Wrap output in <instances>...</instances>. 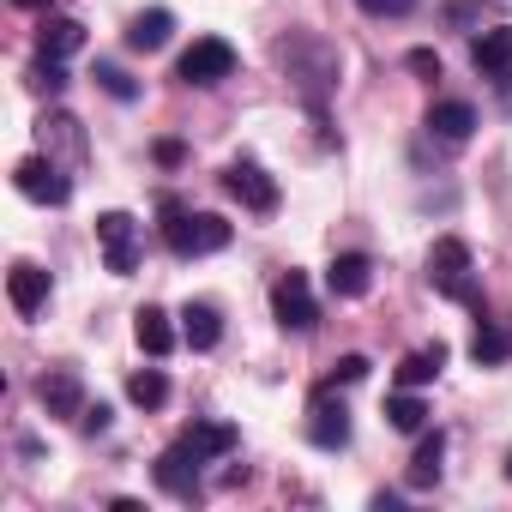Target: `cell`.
<instances>
[{"label":"cell","mask_w":512,"mask_h":512,"mask_svg":"<svg viewBox=\"0 0 512 512\" xmlns=\"http://www.w3.org/2000/svg\"><path fill=\"white\" fill-rule=\"evenodd\" d=\"M169 31H175V13H169V7H151V13H139V19L127 25V49L157 55V49L169 43Z\"/></svg>","instance_id":"20"},{"label":"cell","mask_w":512,"mask_h":512,"mask_svg":"<svg viewBox=\"0 0 512 512\" xmlns=\"http://www.w3.org/2000/svg\"><path fill=\"white\" fill-rule=\"evenodd\" d=\"M440 458H446V434H440V428H434V434L422 428V434H416V458H410V470H404L410 488H434V482H440Z\"/></svg>","instance_id":"21"},{"label":"cell","mask_w":512,"mask_h":512,"mask_svg":"<svg viewBox=\"0 0 512 512\" xmlns=\"http://www.w3.org/2000/svg\"><path fill=\"white\" fill-rule=\"evenodd\" d=\"M37 404H43L49 416H79V410H85L79 374H73V368H49V374L37 380Z\"/></svg>","instance_id":"16"},{"label":"cell","mask_w":512,"mask_h":512,"mask_svg":"<svg viewBox=\"0 0 512 512\" xmlns=\"http://www.w3.org/2000/svg\"><path fill=\"white\" fill-rule=\"evenodd\" d=\"M229 223L217 211H175L163 223V247L175 253V260H205V253H223L229 247Z\"/></svg>","instance_id":"2"},{"label":"cell","mask_w":512,"mask_h":512,"mask_svg":"<svg viewBox=\"0 0 512 512\" xmlns=\"http://www.w3.org/2000/svg\"><path fill=\"white\" fill-rule=\"evenodd\" d=\"M278 61L290 67V79L308 91V103L320 109V91L338 79V55L326 49V43H308V37H290V43H278Z\"/></svg>","instance_id":"3"},{"label":"cell","mask_w":512,"mask_h":512,"mask_svg":"<svg viewBox=\"0 0 512 512\" xmlns=\"http://www.w3.org/2000/svg\"><path fill=\"white\" fill-rule=\"evenodd\" d=\"M127 398H133L139 410H163V404H169V380H163L157 368H133V374H127Z\"/></svg>","instance_id":"26"},{"label":"cell","mask_w":512,"mask_h":512,"mask_svg":"<svg viewBox=\"0 0 512 512\" xmlns=\"http://www.w3.org/2000/svg\"><path fill=\"white\" fill-rule=\"evenodd\" d=\"M470 67L482 73V79H494L500 91H512V31L500 25V31H482L476 43H470Z\"/></svg>","instance_id":"11"},{"label":"cell","mask_w":512,"mask_h":512,"mask_svg":"<svg viewBox=\"0 0 512 512\" xmlns=\"http://www.w3.org/2000/svg\"><path fill=\"white\" fill-rule=\"evenodd\" d=\"M470 362H476V368H500V362H512V332H500V326L476 320V338H470Z\"/></svg>","instance_id":"23"},{"label":"cell","mask_w":512,"mask_h":512,"mask_svg":"<svg viewBox=\"0 0 512 512\" xmlns=\"http://www.w3.org/2000/svg\"><path fill=\"white\" fill-rule=\"evenodd\" d=\"M506 476H512V452H506Z\"/></svg>","instance_id":"35"},{"label":"cell","mask_w":512,"mask_h":512,"mask_svg":"<svg viewBox=\"0 0 512 512\" xmlns=\"http://www.w3.org/2000/svg\"><path fill=\"white\" fill-rule=\"evenodd\" d=\"M308 440H314L320 452L350 446V410H344V404H332V392H314V410H308Z\"/></svg>","instance_id":"13"},{"label":"cell","mask_w":512,"mask_h":512,"mask_svg":"<svg viewBox=\"0 0 512 512\" xmlns=\"http://www.w3.org/2000/svg\"><path fill=\"white\" fill-rule=\"evenodd\" d=\"M272 314H278L284 332H314V326H320V302H314L308 272H284V278L272 284Z\"/></svg>","instance_id":"5"},{"label":"cell","mask_w":512,"mask_h":512,"mask_svg":"<svg viewBox=\"0 0 512 512\" xmlns=\"http://www.w3.org/2000/svg\"><path fill=\"white\" fill-rule=\"evenodd\" d=\"M326 290L338 302H362L374 290V260H368V253H338V260L326 266Z\"/></svg>","instance_id":"14"},{"label":"cell","mask_w":512,"mask_h":512,"mask_svg":"<svg viewBox=\"0 0 512 512\" xmlns=\"http://www.w3.org/2000/svg\"><path fill=\"white\" fill-rule=\"evenodd\" d=\"M97 241H103V266L115 278H133V266H139V223L127 211H103L97 217Z\"/></svg>","instance_id":"7"},{"label":"cell","mask_w":512,"mask_h":512,"mask_svg":"<svg viewBox=\"0 0 512 512\" xmlns=\"http://www.w3.org/2000/svg\"><path fill=\"white\" fill-rule=\"evenodd\" d=\"M229 73H235V43H223V37H193V49L175 61L181 85H217Z\"/></svg>","instance_id":"6"},{"label":"cell","mask_w":512,"mask_h":512,"mask_svg":"<svg viewBox=\"0 0 512 512\" xmlns=\"http://www.w3.org/2000/svg\"><path fill=\"white\" fill-rule=\"evenodd\" d=\"M386 422H392L398 434H422V428H428V404H422L410 386H398V392L386 398Z\"/></svg>","instance_id":"25"},{"label":"cell","mask_w":512,"mask_h":512,"mask_svg":"<svg viewBox=\"0 0 512 512\" xmlns=\"http://www.w3.org/2000/svg\"><path fill=\"white\" fill-rule=\"evenodd\" d=\"M368 368H374V362H368L362 350H350V356H338V362H332V374H326L314 392H338V386H356V380H368Z\"/></svg>","instance_id":"27"},{"label":"cell","mask_w":512,"mask_h":512,"mask_svg":"<svg viewBox=\"0 0 512 512\" xmlns=\"http://www.w3.org/2000/svg\"><path fill=\"white\" fill-rule=\"evenodd\" d=\"M428 284H434L446 302H464V308H476V314H482V290H476V260H470V241L440 235V241L428 247Z\"/></svg>","instance_id":"1"},{"label":"cell","mask_w":512,"mask_h":512,"mask_svg":"<svg viewBox=\"0 0 512 512\" xmlns=\"http://www.w3.org/2000/svg\"><path fill=\"white\" fill-rule=\"evenodd\" d=\"M440 368H446V344H428V350H410V356L398 362V386H410V392H416V386H428V380H434Z\"/></svg>","instance_id":"24"},{"label":"cell","mask_w":512,"mask_h":512,"mask_svg":"<svg viewBox=\"0 0 512 512\" xmlns=\"http://www.w3.org/2000/svg\"><path fill=\"white\" fill-rule=\"evenodd\" d=\"M25 79H31V91H37V97H61V91H67V67H61V61H49V55H37V67H31Z\"/></svg>","instance_id":"28"},{"label":"cell","mask_w":512,"mask_h":512,"mask_svg":"<svg viewBox=\"0 0 512 512\" xmlns=\"http://www.w3.org/2000/svg\"><path fill=\"white\" fill-rule=\"evenodd\" d=\"M85 49V25L79 19H61V13H49L43 25H37V55H49V61H67V55H79Z\"/></svg>","instance_id":"18"},{"label":"cell","mask_w":512,"mask_h":512,"mask_svg":"<svg viewBox=\"0 0 512 512\" xmlns=\"http://www.w3.org/2000/svg\"><path fill=\"white\" fill-rule=\"evenodd\" d=\"M356 7H362L368 19H410L416 0H356Z\"/></svg>","instance_id":"30"},{"label":"cell","mask_w":512,"mask_h":512,"mask_svg":"<svg viewBox=\"0 0 512 512\" xmlns=\"http://www.w3.org/2000/svg\"><path fill=\"white\" fill-rule=\"evenodd\" d=\"M151 476H157V488H163V494H175V500H199V494H205V482H199V458H193L181 440L151 464Z\"/></svg>","instance_id":"9"},{"label":"cell","mask_w":512,"mask_h":512,"mask_svg":"<svg viewBox=\"0 0 512 512\" xmlns=\"http://www.w3.org/2000/svg\"><path fill=\"white\" fill-rule=\"evenodd\" d=\"M13 187L31 199V205H67L73 199V175L49 157V151H37V157H25L19 169H13Z\"/></svg>","instance_id":"4"},{"label":"cell","mask_w":512,"mask_h":512,"mask_svg":"<svg viewBox=\"0 0 512 512\" xmlns=\"http://www.w3.org/2000/svg\"><path fill=\"white\" fill-rule=\"evenodd\" d=\"M97 85H103V91H109L115 103H133V97H139V85H133V79H127V73H121L115 61H97Z\"/></svg>","instance_id":"29"},{"label":"cell","mask_w":512,"mask_h":512,"mask_svg":"<svg viewBox=\"0 0 512 512\" xmlns=\"http://www.w3.org/2000/svg\"><path fill=\"white\" fill-rule=\"evenodd\" d=\"M404 67H410L416 79H440V55H434V49H410V55H404Z\"/></svg>","instance_id":"32"},{"label":"cell","mask_w":512,"mask_h":512,"mask_svg":"<svg viewBox=\"0 0 512 512\" xmlns=\"http://www.w3.org/2000/svg\"><path fill=\"white\" fill-rule=\"evenodd\" d=\"M428 133L446 139V145H464V139L476 133V109H470L464 97H440V103L428 109Z\"/></svg>","instance_id":"17"},{"label":"cell","mask_w":512,"mask_h":512,"mask_svg":"<svg viewBox=\"0 0 512 512\" xmlns=\"http://www.w3.org/2000/svg\"><path fill=\"white\" fill-rule=\"evenodd\" d=\"M109 422H115V410H109V404H103V398H97V404H85V410H79V428H85V434H91V440H97V434H109Z\"/></svg>","instance_id":"31"},{"label":"cell","mask_w":512,"mask_h":512,"mask_svg":"<svg viewBox=\"0 0 512 512\" xmlns=\"http://www.w3.org/2000/svg\"><path fill=\"white\" fill-rule=\"evenodd\" d=\"M157 163H163V169H181V163H187V145H181V139H157Z\"/></svg>","instance_id":"33"},{"label":"cell","mask_w":512,"mask_h":512,"mask_svg":"<svg viewBox=\"0 0 512 512\" xmlns=\"http://www.w3.org/2000/svg\"><path fill=\"white\" fill-rule=\"evenodd\" d=\"M7 296H13V308H19L25 320H37V314L49 308V272L31 266V260H19V266L7 272Z\"/></svg>","instance_id":"15"},{"label":"cell","mask_w":512,"mask_h":512,"mask_svg":"<svg viewBox=\"0 0 512 512\" xmlns=\"http://www.w3.org/2000/svg\"><path fill=\"white\" fill-rule=\"evenodd\" d=\"M217 338H223V314L211 302H187L181 308V344L187 350H217Z\"/></svg>","instance_id":"19"},{"label":"cell","mask_w":512,"mask_h":512,"mask_svg":"<svg viewBox=\"0 0 512 512\" xmlns=\"http://www.w3.org/2000/svg\"><path fill=\"white\" fill-rule=\"evenodd\" d=\"M37 145H43L55 163H85V127H79L67 109L43 115V127H37Z\"/></svg>","instance_id":"12"},{"label":"cell","mask_w":512,"mask_h":512,"mask_svg":"<svg viewBox=\"0 0 512 512\" xmlns=\"http://www.w3.org/2000/svg\"><path fill=\"white\" fill-rule=\"evenodd\" d=\"M133 338H139L145 356H169V350H175V326H169L163 308H139V314H133Z\"/></svg>","instance_id":"22"},{"label":"cell","mask_w":512,"mask_h":512,"mask_svg":"<svg viewBox=\"0 0 512 512\" xmlns=\"http://www.w3.org/2000/svg\"><path fill=\"white\" fill-rule=\"evenodd\" d=\"M223 187H229V199H241L247 211H278V181H272L260 163H247V157H235V163L223 169Z\"/></svg>","instance_id":"8"},{"label":"cell","mask_w":512,"mask_h":512,"mask_svg":"<svg viewBox=\"0 0 512 512\" xmlns=\"http://www.w3.org/2000/svg\"><path fill=\"white\" fill-rule=\"evenodd\" d=\"M181 446H187L199 464H217V458H229V452L241 446V434H235V422H211V416H199V422L181 428Z\"/></svg>","instance_id":"10"},{"label":"cell","mask_w":512,"mask_h":512,"mask_svg":"<svg viewBox=\"0 0 512 512\" xmlns=\"http://www.w3.org/2000/svg\"><path fill=\"white\" fill-rule=\"evenodd\" d=\"M13 7H25V13H43V7H49V0H13Z\"/></svg>","instance_id":"34"}]
</instances>
